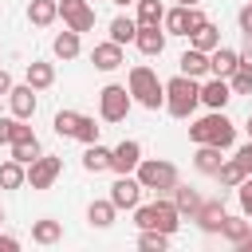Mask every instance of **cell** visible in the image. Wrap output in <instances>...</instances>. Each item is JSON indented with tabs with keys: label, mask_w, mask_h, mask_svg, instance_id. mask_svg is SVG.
Masks as SVG:
<instances>
[{
	"label": "cell",
	"mask_w": 252,
	"mask_h": 252,
	"mask_svg": "<svg viewBox=\"0 0 252 252\" xmlns=\"http://www.w3.org/2000/svg\"><path fill=\"white\" fill-rule=\"evenodd\" d=\"M16 248H20L16 236H0V252H16Z\"/></svg>",
	"instance_id": "obj_43"
},
{
	"label": "cell",
	"mask_w": 252,
	"mask_h": 252,
	"mask_svg": "<svg viewBox=\"0 0 252 252\" xmlns=\"http://www.w3.org/2000/svg\"><path fill=\"white\" fill-rule=\"evenodd\" d=\"M205 24V12L193 4V8H185V4H177L173 12H165V28L173 32V35H193L197 28Z\"/></svg>",
	"instance_id": "obj_7"
},
{
	"label": "cell",
	"mask_w": 252,
	"mask_h": 252,
	"mask_svg": "<svg viewBox=\"0 0 252 252\" xmlns=\"http://www.w3.org/2000/svg\"><path fill=\"white\" fill-rule=\"evenodd\" d=\"M228 87H232L236 94H252V71H236V75L228 79Z\"/></svg>",
	"instance_id": "obj_37"
},
{
	"label": "cell",
	"mask_w": 252,
	"mask_h": 252,
	"mask_svg": "<svg viewBox=\"0 0 252 252\" xmlns=\"http://www.w3.org/2000/svg\"><path fill=\"white\" fill-rule=\"evenodd\" d=\"M197 102H201V87H197V79L177 75V79L165 83V106H169L173 118H189Z\"/></svg>",
	"instance_id": "obj_3"
},
{
	"label": "cell",
	"mask_w": 252,
	"mask_h": 252,
	"mask_svg": "<svg viewBox=\"0 0 252 252\" xmlns=\"http://www.w3.org/2000/svg\"><path fill=\"white\" fill-rule=\"evenodd\" d=\"M240 71H252V47H248V51H240Z\"/></svg>",
	"instance_id": "obj_44"
},
{
	"label": "cell",
	"mask_w": 252,
	"mask_h": 252,
	"mask_svg": "<svg viewBox=\"0 0 252 252\" xmlns=\"http://www.w3.org/2000/svg\"><path fill=\"white\" fill-rule=\"evenodd\" d=\"M165 244H169V232H158V228H142V236H138L142 252H165Z\"/></svg>",
	"instance_id": "obj_30"
},
{
	"label": "cell",
	"mask_w": 252,
	"mask_h": 252,
	"mask_svg": "<svg viewBox=\"0 0 252 252\" xmlns=\"http://www.w3.org/2000/svg\"><path fill=\"white\" fill-rule=\"evenodd\" d=\"M75 138H79V142H87V146H91V142H98V126H94V118H87V114H83V118H79V130H75Z\"/></svg>",
	"instance_id": "obj_36"
},
{
	"label": "cell",
	"mask_w": 252,
	"mask_h": 252,
	"mask_svg": "<svg viewBox=\"0 0 252 252\" xmlns=\"http://www.w3.org/2000/svg\"><path fill=\"white\" fill-rule=\"evenodd\" d=\"M134 35H138V20H130V16L110 20V39H114V43H130Z\"/></svg>",
	"instance_id": "obj_26"
},
{
	"label": "cell",
	"mask_w": 252,
	"mask_h": 252,
	"mask_svg": "<svg viewBox=\"0 0 252 252\" xmlns=\"http://www.w3.org/2000/svg\"><path fill=\"white\" fill-rule=\"evenodd\" d=\"M55 55L59 59H75L79 55V32H63V35H55Z\"/></svg>",
	"instance_id": "obj_31"
},
{
	"label": "cell",
	"mask_w": 252,
	"mask_h": 252,
	"mask_svg": "<svg viewBox=\"0 0 252 252\" xmlns=\"http://www.w3.org/2000/svg\"><path fill=\"white\" fill-rule=\"evenodd\" d=\"M217 177H220V185H240L248 173L240 169V161H220V169H217Z\"/></svg>",
	"instance_id": "obj_34"
},
{
	"label": "cell",
	"mask_w": 252,
	"mask_h": 252,
	"mask_svg": "<svg viewBox=\"0 0 252 252\" xmlns=\"http://www.w3.org/2000/svg\"><path fill=\"white\" fill-rule=\"evenodd\" d=\"M142 189H177V169L169 161H138Z\"/></svg>",
	"instance_id": "obj_6"
},
{
	"label": "cell",
	"mask_w": 252,
	"mask_h": 252,
	"mask_svg": "<svg viewBox=\"0 0 252 252\" xmlns=\"http://www.w3.org/2000/svg\"><path fill=\"white\" fill-rule=\"evenodd\" d=\"M189 138H193L197 146H220V150H228L232 138H236V126H232L220 110H213L209 118H201V122L189 126Z\"/></svg>",
	"instance_id": "obj_1"
},
{
	"label": "cell",
	"mask_w": 252,
	"mask_h": 252,
	"mask_svg": "<svg viewBox=\"0 0 252 252\" xmlns=\"http://www.w3.org/2000/svg\"><path fill=\"white\" fill-rule=\"evenodd\" d=\"M177 4H185V8H193V4H197V0H177Z\"/></svg>",
	"instance_id": "obj_46"
},
{
	"label": "cell",
	"mask_w": 252,
	"mask_h": 252,
	"mask_svg": "<svg viewBox=\"0 0 252 252\" xmlns=\"http://www.w3.org/2000/svg\"><path fill=\"white\" fill-rule=\"evenodd\" d=\"M134 43H138V51H142V55H161V47H165V35H161L158 28H138Z\"/></svg>",
	"instance_id": "obj_18"
},
{
	"label": "cell",
	"mask_w": 252,
	"mask_h": 252,
	"mask_svg": "<svg viewBox=\"0 0 252 252\" xmlns=\"http://www.w3.org/2000/svg\"><path fill=\"white\" fill-rule=\"evenodd\" d=\"M209 71H213L217 79H232V75L240 71V51H232V47L209 51Z\"/></svg>",
	"instance_id": "obj_12"
},
{
	"label": "cell",
	"mask_w": 252,
	"mask_h": 252,
	"mask_svg": "<svg viewBox=\"0 0 252 252\" xmlns=\"http://www.w3.org/2000/svg\"><path fill=\"white\" fill-rule=\"evenodd\" d=\"M12 158H16V161H24V165H32V161L39 158V138H28V142H12Z\"/></svg>",
	"instance_id": "obj_33"
},
{
	"label": "cell",
	"mask_w": 252,
	"mask_h": 252,
	"mask_svg": "<svg viewBox=\"0 0 252 252\" xmlns=\"http://www.w3.org/2000/svg\"><path fill=\"white\" fill-rule=\"evenodd\" d=\"M130 94L146 106V110H158L165 102V83L154 75V67H134L130 71Z\"/></svg>",
	"instance_id": "obj_4"
},
{
	"label": "cell",
	"mask_w": 252,
	"mask_h": 252,
	"mask_svg": "<svg viewBox=\"0 0 252 252\" xmlns=\"http://www.w3.org/2000/svg\"><path fill=\"white\" fill-rule=\"evenodd\" d=\"M173 205H177L181 213H189V217H193V213L201 209V197H197L193 189H181V185H177V197H173Z\"/></svg>",
	"instance_id": "obj_35"
},
{
	"label": "cell",
	"mask_w": 252,
	"mask_h": 252,
	"mask_svg": "<svg viewBox=\"0 0 252 252\" xmlns=\"http://www.w3.org/2000/svg\"><path fill=\"white\" fill-rule=\"evenodd\" d=\"M193 161H197L201 173H213V177H217V169H220V146H201Z\"/></svg>",
	"instance_id": "obj_28"
},
{
	"label": "cell",
	"mask_w": 252,
	"mask_h": 252,
	"mask_svg": "<svg viewBox=\"0 0 252 252\" xmlns=\"http://www.w3.org/2000/svg\"><path fill=\"white\" fill-rule=\"evenodd\" d=\"M240 32H244V35H252V4H248V8H240Z\"/></svg>",
	"instance_id": "obj_42"
},
{
	"label": "cell",
	"mask_w": 252,
	"mask_h": 252,
	"mask_svg": "<svg viewBox=\"0 0 252 252\" xmlns=\"http://www.w3.org/2000/svg\"><path fill=\"white\" fill-rule=\"evenodd\" d=\"M24 181H28L24 161H16V158H12V161H4V165H0V185H4V189H20Z\"/></svg>",
	"instance_id": "obj_25"
},
{
	"label": "cell",
	"mask_w": 252,
	"mask_h": 252,
	"mask_svg": "<svg viewBox=\"0 0 252 252\" xmlns=\"http://www.w3.org/2000/svg\"><path fill=\"white\" fill-rule=\"evenodd\" d=\"M83 165H87L91 173L110 169V150H106V146H98V142H91V146H87V154H83Z\"/></svg>",
	"instance_id": "obj_21"
},
{
	"label": "cell",
	"mask_w": 252,
	"mask_h": 252,
	"mask_svg": "<svg viewBox=\"0 0 252 252\" xmlns=\"http://www.w3.org/2000/svg\"><path fill=\"white\" fill-rule=\"evenodd\" d=\"M59 173H63V161L39 154V158L28 165V185H32V189H51V181H55Z\"/></svg>",
	"instance_id": "obj_8"
},
{
	"label": "cell",
	"mask_w": 252,
	"mask_h": 252,
	"mask_svg": "<svg viewBox=\"0 0 252 252\" xmlns=\"http://www.w3.org/2000/svg\"><path fill=\"white\" fill-rule=\"evenodd\" d=\"M8 91H12V75H8V71H0V94H8Z\"/></svg>",
	"instance_id": "obj_45"
},
{
	"label": "cell",
	"mask_w": 252,
	"mask_h": 252,
	"mask_svg": "<svg viewBox=\"0 0 252 252\" xmlns=\"http://www.w3.org/2000/svg\"><path fill=\"white\" fill-rule=\"evenodd\" d=\"M8 102H12V114H16V118H32V114H35V87H32V83L12 87V91H8Z\"/></svg>",
	"instance_id": "obj_14"
},
{
	"label": "cell",
	"mask_w": 252,
	"mask_h": 252,
	"mask_svg": "<svg viewBox=\"0 0 252 252\" xmlns=\"http://www.w3.org/2000/svg\"><path fill=\"white\" fill-rule=\"evenodd\" d=\"M165 20L161 0H138V28H158Z\"/></svg>",
	"instance_id": "obj_19"
},
{
	"label": "cell",
	"mask_w": 252,
	"mask_h": 252,
	"mask_svg": "<svg viewBox=\"0 0 252 252\" xmlns=\"http://www.w3.org/2000/svg\"><path fill=\"white\" fill-rule=\"evenodd\" d=\"M0 220H4V213H0Z\"/></svg>",
	"instance_id": "obj_49"
},
{
	"label": "cell",
	"mask_w": 252,
	"mask_h": 252,
	"mask_svg": "<svg viewBox=\"0 0 252 252\" xmlns=\"http://www.w3.org/2000/svg\"><path fill=\"white\" fill-rule=\"evenodd\" d=\"M28 83H32L35 91L51 87V83H55V67H51V63H28Z\"/></svg>",
	"instance_id": "obj_27"
},
{
	"label": "cell",
	"mask_w": 252,
	"mask_h": 252,
	"mask_svg": "<svg viewBox=\"0 0 252 252\" xmlns=\"http://www.w3.org/2000/svg\"><path fill=\"white\" fill-rule=\"evenodd\" d=\"M138 161H142V146L134 138H126L110 150V169L114 173H130V169H138Z\"/></svg>",
	"instance_id": "obj_11"
},
{
	"label": "cell",
	"mask_w": 252,
	"mask_h": 252,
	"mask_svg": "<svg viewBox=\"0 0 252 252\" xmlns=\"http://www.w3.org/2000/svg\"><path fill=\"white\" fill-rule=\"evenodd\" d=\"M236 189H240V209H244V217H252V181L244 177Z\"/></svg>",
	"instance_id": "obj_39"
},
{
	"label": "cell",
	"mask_w": 252,
	"mask_h": 252,
	"mask_svg": "<svg viewBox=\"0 0 252 252\" xmlns=\"http://www.w3.org/2000/svg\"><path fill=\"white\" fill-rule=\"evenodd\" d=\"M181 75H189V79H197V75H209V51H197V47H189L181 59Z\"/></svg>",
	"instance_id": "obj_17"
},
{
	"label": "cell",
	"mask_w": 252,
	"mask_h": 252,
	"mask_svg": "<svg viewBox=\"0 0 252 252\" xmlns=\"http://www.w3.org/2000/svg\"><path fill=\"white\" fill-rule=\"evenodd\" d=\"M228 98H232V87H228V79H217V75H213V79L201 87V102H205V106H213V110H220Z\"/></svg>",
	"instance_id": "obj_16"
},
{
	"label": "cell",
	"mask_w": 252,
	"mask_h": 252,
	"mask_svg": "<svg viewBox=\"0 0 252 252\" xmlns=\"http://www.w3.org/2000/svg\"><path fill=\"white\" fill-rule=\"evenodd\" d=\"M55 16H59V0H32V8H28V20L39 28H47Z\"/></svg>",
	"instance_id": "obj_20"
},
{
	"label": "cell",
	"mask_w": 252,
	"mask_h": 252,
	"mask_svg": "<svg viewBox=\"0 0 252 252\" xmlns=\"http://www.w3.org/2000/svg\"><path fill=\"white\" fill-rule=\"evenodd\" d=\"M28 138H35V134H32V126H24V118H16V114H12V142H28Z\"/></svg>",
	"instance_id": "obj_38"
},
{
	"label": "cell",
	"mask_w": 252,
	"mask_h": 252,
	"mask_svg": "<svg viewBox=\"0 0 252 252\" xmlns=\"http://www.w3.org/2000/svg\"><path fill=\"white\" fill-rule=\"evenodd\" d=\"M91 63L98 67V71H114V67H122L126 59H122V43H94V51H91Z\"/></svg>",
	"instance_id": "obj_13"
},
{
	"label": "cell",
	"mask_w": 252,
	"mask_h": 252,
	"mask_svg": "<svg viewBox=\"0 0 252 252\" xmlns=\"http://www.w3.org/2000/svg\"><path fill=\"white\" fill-rule=\"evenodd\" d=\"M59 16L67 20L71 32H91L94 28V8L87 0H59Z\"/></svg>",
	"instance_id": "obj_9"
},
{
	"label": "cell",
	"mask_w": 252,
	"mask_h": 252,
	"mask_svg": "<svg viewBox=\"0 0 252 252\" xmlns=\"http://www.w3.org/2000/svg\"><path fill=\"white\" fill-rule=\"evenodd\" d=\"M114 4H138V0H114Z\"/></svg>",
	"instance_id": "obj_47"
},
{
	"label": "cell",
	"mask_w": 252,
	"mask_h": 252,
	"mask_svg": "<svg viewBox=\"0 0 252 252\" xmlns=\"http://www.w3.org/2000/svg\"><path fill=\"white\" fill-rule=\"evenodd\" d=\"M248 138H252V118H248Z\"/></svg>",
	"instance_id": "obj_48"
},
{
	"label": "cell",
	"mask_w": 252,
	"mask_h": 252,
	"mask_svg": "<svg viewBox=\"0 0 252 252\" xmlns=\"http://www.w3.org/2000/svg\"><path fill=\"white\" fill-rule=\"evenodd\" d=\"M134 224L138 228H158V232H177L181 224V209L173 201H154V205H138L134 209Z\"/></svg>",
	"instance_id": "obj_2"
},
{
	"label": "cell",
	"mask_w": 252,
	"mask_h": 252,
	"mask_svg": "<svg viewBox=\"0 0 252 252\" xmlns=\"http://www.w3.org/2000/svg\"><path fill=\"white\" fill-rule=\"evenodd\" d=\"M59 236H63V224L59 220H35L32 224V240L35 244H55Z\"/></svg>",
	"instance_id": "obj_23"
},
{
	"label": "cell",
	"mask_w": 252,
	"mask_h": 252,
	"mask_svg": "<svg viewBox=\"0 0 252 252\" xmlns=\"http://www.w3.org/2000/svg\"><path fill=\"white\" fill-rule=\"evenodd\" d=\"M220 236H228L232 244H240V240H248V236H252V220H244V217H224Z\"/></svg>",
	"instance_id": "obj_24"
},
{
	"label": "cell",
	"mask_w": 252,
	"mask_h": 252,
	"mask_svg": "<svg viewBox=\"0 0 252 252\" xmlns=\"http://www.w3.org/2000/svg\"><path fill=\"white\" fill-rule=\"evenodd\" d=\"M87 220H91L94 228H106V224L114 220V201H94V205L87 209Z\"/></svg>",
	"instance_id": "obj_29"
},
{
	"label": "cell",
	"mask_w": 252,
	"mask_h": 252,
	"mask_svg": "<svg viewBox=\"0 0 252 252\" xmlns=\"http://www.w3.org/2000/svg\"><path fill=\"white\" fill-rule=\"evenodd\" d=\"M79 118H83V114H75V110H59L51 126H55V134H63V138H75V130H79Z\"/></svg>",
	"instance_id": "obj_32"
},
{
	"label": "cell",
	"mask_w": 252,
	"mask_h": 252,
	"mask_svg": "<svg viewBox=\"0 0 252 252\" xmlns=\"http://www.w3.org/2000/svg\"><path fill=\"white\" fill-rule=\"evenodd\" d=\"M193 47H197V51H217V47H220V32L205 20V24L193 32Z\"/></svg>",
	"instance_id": "obj_22"
},
{
	"label": "cell",
	"mask_w": 252,
	"mask_h": 252,
	"mask_svg": "<svg viewBox=\"0 0 252 252\" xmlns=\"http://www.w3.org/2000/svg\"><path fill=\"white\" fill-rule=\"evenodd\" d=\"M98 114H102L106 122H122V118L130 114V91L118 87V83L102 87V91H98Z\"/></svg>",
	"instance_id": "obj_5"
},
{
	"label": "cell",
	"mask_w": 252,
	"mask_h": 252,
	"mask_svg": "<svg viewBox=\"0 0 252 252\" xmlns=\"http://www.w3.org/2000/svg\"><path fill=\"white\" fill-rule=\"evenodd\" d=\"M110 201H114V209H138V201H142V181L130 177V173H118V181L110 185Z\"/></svg>",
	"instance_id": "obj_10"
},
{
	"label": "cell",
	"mask_w": 252,
	"mask_h": 252,
	"mask_svg": "<svg viewBox=\"0 0 252 252\" xmlns=\"http://www.w3.org/2000/svg\"><path fill=\"white\" fill-rule=\"evenodd\" d=\"M0 146H12V118H0Z\"/></svg>",
	"instance_id": "obj_41"
},
{
	"label": "cell",
	"mask_w": 252,
	"mask_h": 252,
	"mask_svg": "<svg viewBox=\"0 0 252 252\" xmlns=\"http://www.w3.org/2000/svg\"><path fill=\"white\" fill-rule=\"evenodd\" d=\"M193 220H197L205 232H220V228H224V205H220V201H201V209L193 213Z\"/></svg>",
	"instance_id": "obj_15"
},
{
	"label": "cell",
	"mask_w": 252,
	"mask_h": 252,
	"mask_svg": "<svg viewBox=\"0 0 252 252\" xmlns=\"http://www.w3.org/2000/svg\"><path fill=\"white\" fill-rule=\"evenodd\" d=\"M236 161H240V169H244V173H252V142H248V146H240Z\"/></svg>",
	"instance_id": "obj_40"
}]
</instances>
